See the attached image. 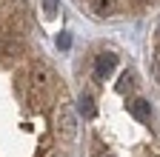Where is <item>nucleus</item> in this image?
Masks as SVG:
<instances>
[{
	"label": "nucleus",
	"instance_id": "1",
	"mask_svg": "<svg viewBox=\"0 0 160 157\" xmlns=\"http://www.w3.org/2000/svg\"><path fill=\"white\" fill-rule=\"evenodd\" d=\"M80 6H86L97 17H114V14H134L152 6L154 0H77Z\"/></svg>",
	"mask_w": 160,
	"mask_h": 157
},
{
	"label": "nucleus",
	"instance_id": "2",
	"mask_svg": "<svg viewBox=\"0 0 160 157\" xmlns=\"http://www.w3.org/2000/svg\"><path fill=\"white\" fill-rule=\"evenodd\" d=\"M114 66H117V57H114L112 52L97 54V57H94V77H97V80H106V77L114 71Z\"/></svg>",
	"mask_w": 160,
	"mask_h": 157
},
{
	"label": "nucleus",
	"instance_id": "3",
	"mask_svg": "<svg viewBox=\"0 0 160 157\" xmlns=\"http://www.w3.org/2000/svg\"><path fill=\"white\" fill-rule=\"evenodd\" d=\"M132 114L137 117V120H149V117H152V109H149L146 100H134L132 103Z\"/></svg>",
	"mask_w": 160,
	"mask_h": 157
},
{
	"label": "nucleus",
	"instance_id": "4",
	"mask_svg": "<svg viewBox=\"0 0 160 157\" xmlns=\"http://www.w3.org/2000/svg\"><path fill=\"white\" fill-rule=\"evenodd\" d=\"M80 111H83V117H94V100H92L89 94L80 97Z\"/></svg>",
	"mask_w": 160,
	"mask_h": 157
},
{
	"label": "nucleus",
	"instance_id": "5",
	"mask_svg": "<svg viewBox=\"0 0 160 157\" xmlns=\"http://www.w3.org/2000/svg\"><path fill=\"white\" fill-rule=\"evenodd\" d=\"M43 6H46V14H54L57 12V0H43Z\"/></svg>",
	"mask_w": 160,
	"mask_h": 157
},
{
	"label": "nucleus",
	"instance_id": "6",
	"mask_svg": "<svg viewBox=\"0 0 160 157\" xmlns=\"http://www.w3.org/2000/svg\"><path fill=\"white\" fill-rule=\"evenodd\" d=\"M57 46H60V49H69V37L63 34V37H60V40H57Z\"/></svg>",
	"mask_w": 160,
	"mask_h": 157
},
{
	"label": "nucleus",
	"instance_id": "7",
	"mask_svg": "<svg viewBox=\"0 0 160 157\" xmlns=\"http://www.w3.org/2000/svg\"><path fill=\"white\" fill-rule=\"evenodd\" d=\"M157 34H160V32H157Z\"/></svg>",
	"mask_w": 160,
	"mask_h": 157
}]
</instances>
